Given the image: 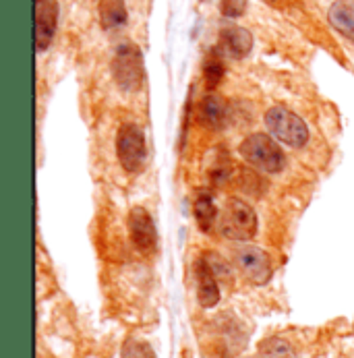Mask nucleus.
Returning <instances> with one entry per match:
<instances>
[{"mask_svg": "<svg viewBox=\"0 0 354 358\" xmlns=\"http://www.w3.org/2000/svg\"><path fill=\"white\" fill-rule=\"evenodd\" d=\"M58 25V4L54 0H40L36 8V46L46 50L52 44Z\"/></svg>", "mask_w": 354, "mask_h": 358, "instance_id": "nucleus-8", "label": "nucleus"}, {"mask_svg": "<svg viewBox=\"0 0 354 358\" xmlns=\"http://www.w3.org/2000/svg\"><path fill=\"white\" fill-rule=\"evenodd\" d=\"M195 220H197V226L201 228L203 232H209L213 222H215V205H213V199L211 195L207 193H201L197 199H195Z\"/></svg>", "mask_w": 354, "mask_h": 358, "instance_id": "nucleus-14", "label": "nucleus"}, {"mask_svg": "<svg viewBox=\"0 0 354 358\" xmlns=\"http://www.w3.org/2000/svg\"><path fill=\"white\" fill-rule=\"evenodd\" d=\"M241 155L257 170L267 172V174L280 172L284 168V162H286L280 145L269 135H263V133L249 135L241 145Z\"/></svg>", "mask_w": 354, "mask_h": 358, "instance_id": "nucleus-1", "label": "nucleus"}, {"mask_svg": "<svg viewBox=\"0 0 354 358\" xmlns=\"http://www.w3.org/2000/svg\"><path fill=\"white\" fill-rule=\"evenodd\" d=\"M197 296L201 307H215L220 301V288H218V275L213 273L207 259L197 261Z\"/></svg>", "mask_w": 354, "mask_h": 358, "instance_id": "nucleus-10", "label": "nucleus"}, {"mask_svg": "<svg viewBox=\"0 0 354 358\" xmlns=\"http://www.w3.org/2000/svg\"><path fill=\"white\" fill-rule=\"evenodd\" d=\"M203 120L211 127V129H224L228 124L230 118V110L228 103L224 102L220 96H207L203 100Z\"/></svg>", "mask_w": 354, "mask_h": 358, "instance_id": "nucleus-12", "label": "nucleus"}, {"mask_svg": "<svg viewBox=\"0 0 354 358\" xmlns=\"http://www.w3.org/2000/svg\"><path fill=\"white\" fill-rule=\"evenodd\" d=\"M112 75L120 90L125 92H137L143 85L146 69H143V56L137 46L122 44L114 58H112Z\"/></svg>", "mask_w": 354, "mask_h": 358, "instance_id": "nucleus-4", "label": "nucleus"}, {"mask_svg": "<svg viewBox=\"0 0 354 358\" xmlns=\"http://www.w3.org/2000/svg\"><path fill=\"white\" fill-rule=\"evenodd\" d=\"M220 230L230 241H251L257 234L253 207L241 199H228L220 215Z\"/></svg>", "mask_w": 354, "mask_h": 358, "instance_id": "nucleus-2", "label": "nucleus"}, {"mask_svg": "<svg viewBox=\"0 0 354 358\" xmlns=\"http://www.w3.org/2000/svg\"><path fill=\"white\" fill-rule=\"evenodd\" d=\"M38 2H40V0H38Z\"/></svg>", "mask_w": 354, "mask_h": 358, "instance_id": "nucleus-19", "label": "nucleus"}, {"mask_svg": "<svg viewBox=\"0 0 354 358\" xmlns=\"http://www.w3.org/2000/svg\"><path fill=\"white\" fill-rule=\"evenodd\" d=\"M220 48L226 52L228 56L241 60L245 58L251 48H253V36L239 25H226L220 31Z\"/></svg>", "mask_w": 354, "mask_h": 358, "instance_id": "nucleus-9", "label": "nucleus"}, {"mask_svg": "<svg viewBox=\"0 0 354 358\" xmlns=\"http://www.w3.org/2000/svg\"><path fill=\"white\" fill-rule=\"evenodd\" d=\"M203 75H205V81H207V87H215L222 77H224V64H222V58L211 52L207 58H205V64H203Z\"/></svg>", "mask_w": 354, "mask_h": 358, "instance_id": "nucleus-16", "label": "nucleus"}, {"mask_svg": "<svg viewBox=\"0 0 354 358\" xmlns=\"http://www.w3.org/2000/svg\"><path fill=\"white\" fill-rule=\"evenodd\" d=\"M100 23L104 29H118L127 23L125 0H100Z\"/></svg>", "mask_w": 354, "mask_h": 358, "instance_id": "nucleus-13", "label": "nucleus"}, {"mask_svg": "<svg viewBox=\"0 0 354 358\" xmlns=\"http://www.w3.org/2000/svg\"><path fill=\"white\" fill-rule=\"evenodd\" d=\"M236 265L243 271V275L255 286H263L271 278L269 257L253 245H245L236 251Z\"/></svg>", "mask_w": 354, "mask_h": 358, "instance_id": "nucleus-6", "label": "nucleus"}, {"mask_svg": "<svg viewBox=\"0 0 354 358\" xmlns=\"http://www.w3.org/2000/svg\"><path fill=\"white\" fill-rule=\"evenodd\" d=\"M116 152L120 166L127 172L131 174L141 172L148 162V145H146L143 131L137 124H125L116 139Z\"/></svg>", "mask_w": 354, "mask_h": 358, "instance_id": "nucleus-5", "label": "nucleus"}, {"mask_svg": "<svg viewBox=\"0 0 354 358\" xmlns=\"http://www.w3.org/2000/svg\"><path fill=\"white\" fill-rule=\"evenodd\" d=\"M327 17L338 34L354 42V0H336Z\"/></svg>", "mask_w": 354, "mask_h": 358, "instance_id": "nucleus-11", "label": "nucleus"}, {"mask_svg": "<svg viewBox=\"0 0 354 358\" xmlns=\"http://www.w3.org/2000/svg\"><path fill=\"white\" fill-rule=\"evenodd\" d=\"M265 127L278 141L290 148H303L309 139V129L303 118H299L295 112L282 106H274L271 110H267Z\"/></svg>", "mask_w": 354, "mask_h": 358, "instance_id": "nucleus-3", "label": "nucleus"}, {"mask_svg": "<svg viewBox=\"0 0 354 358\" xmlns=\"http://www.w3.org/2000/svg\"><path fill=\"white\" fill-rule=\"evenodd\" d=\"M129 234L133 245L141 253H153L157 245V232L152 215L143 207H133L129 213Z\"/></svg>", "mask_w": 354, "mask_h": 358, "instance_id": "nucleus-7", "label": "nucleus"}, {"mask_svg": "<svg viewBox=\"0 0 354 358\" xmlns=\"http://www.w3.org/2000/svg\"><path fill=\"white\" fill-rule=\"evenodd\" d=\"M120 358H155V352L152 350L150 344L139 342V340H129L122 346V355Z\"/></svg>", "mask_w": 354, "mask_h": 358, "instance_id": "nucleus-17", "label": "nucleus"}, {"mask_svg": "<svg viewBox=\"0 0 354 358\" xmlns=\"http://www.w3.org/2000/svg\"><path fill=\"white\" fill-rule=\"evenodd\" d=\"M257 358H297L292 346L282 338H267L259 344Z\"/></svg>", "mask_w": 354, "mask_h": 358, "instance_id": "nucleus-15", "label": "nucleus"}, {"mask_svg": "<svg viewBox=\"0 0 354 358\" xmlns=\"http://www.w3.org/2000/svg\"><path fill=\"white\" fill-rule=\"evenodd\" d=\"M220 10L224 17H241L247 10V0H222L220 2Z\"/></svg>", "mask_w": 354, "mask_h": 358, "instance_id": "nucleus-18", "label": "nucleus"}]
</instances>
